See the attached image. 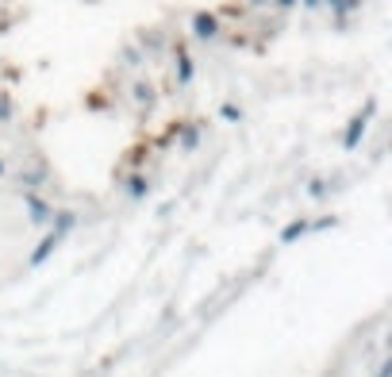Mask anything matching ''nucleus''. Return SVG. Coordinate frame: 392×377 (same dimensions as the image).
<instances>
[{
  "mask_svg": "<svg viewBox=\"0 0 392 377\" xmlns=\"http://www.w3.org/2000/svg\"><path fill=\"white\" fill-rule=\"evenodd\" d=\"M304 235H308V219H304V216H296L292 224H284V231H281V243H300Z\"/></svg>",
  "mask_w": 392,
  "mask_h": 377,
  "instance_id": "obj_8",
  "label": "nucleus"
},
{
  "mask_svg": "<svg viewBox=\"0 0 392 377\" xmlns=\"http://www.w3.org/2000/svg\"><path fill=\"white\" fill-rule=\"evenodd\" d=\"M304 4H308V8H319V4H323V0H304Z\"/></svg>",
  "mask_w": 392,
  "mask_h": 377,
  "instance_id": "obj_17",
  "label": "nucleus"
},
{
  "mask_svg": "<svg viewBox=\"0 0 392 377\" xmlns=\"http://www.w3.org/2000/svg\"><path fill=\"white\" fill-rule=\"evenodd\" d=\"M58 246H62V239H58V235H46V239H42V243L39 246H35V251H31V258H27V266H42V262H46V258H51V254L54 251H58Z\"/></svg>",
  "mask_w": 392,
  "mask_h": 377,
  "instance_id": "obj_6",
  "label": "nucleus"
},
{
  "mask_svg": "<svg viewBox=\"0 0 392 377\" xmlns=\"http://www.w3.org/2000/svg\"><path fill=\"white\" fill-rule=\"evenodd\" d=\"M123 189H127V196L139 204V201H146V196H151V177H146V174H127L123 177Z\"/></svg>",
  "mask_w": 392,
  "mask_h": 377,
  "instance_id": "obj_4",
  "label": "nucleus"
},
{
  "mask_svg": "<svg viewBox=\"0 0 392 377\" xmlns=\"http://www.w3.org/2000/svg\"><path fill=\"white\" fill-rule=\"evenodd\" d=\"M334 224H339L334 216H319V219H308V231H331Z\"/></svg>",
  "mask_w": 392,
  "mask_h": 377,
  "instance_id": "obj_13",
  "label": "nucleus"
},
{
  "mask_svg": "<svg viewBox=\"0 0 392 377\" xmlns=\"http://www.w3.org/2000/svg\"><path fill=\"white\" fill-rule=\"evenodd\" d=\"M219 116H223L227 124H239V119H242V108H239V104H231V101H227V104H219Z\"/></svg>",
  "mask_w": 392,
  "mask_h": 377,
  "instance_id": "obj_12",
  "label": "nucleus"
},
{
  "mask_svg": "<svg viewBox=\"0 0 392 377\" xmlns=\"http://www.w3.org/2000/svg\"><path fill=\"white\" fill-rule=\"evenodd\" d=\"M0 177H4V158H0Z\"/></svg>",
  "mask_w": 392,
  "mask_h": 377,
  "instance_id": "obj_18",
  "label": "nucleus"
},
{
  "mask_svg": "<svg viewBox=\"0 0 392 377\" xmlns=\"http://www.w3.org/2000/svg\"><path fill=\"white\" fill-rule=\"evenodd\" d=\"M131 97H135V101L142 104V108H154V101H158V97H154V89H151V85H146V81H135Z\"/></svg>",
  "mask_w": 392,
  "mask_h": 377,
  "instance_id": "obj_10",
  "label": "nucleus"
},
{
  "mask_svg": "<svg viewBox=\"0 0 392 377\" xmlns=\"http://www.w3.org/2000/svg\"><path fill=\"white\" fill-rule=\"evenodd\" d=\"M74 224H77V216H74V212H66V208H62V212H54V216H51V231L58 235V239H66V235L74 231Z\"/></svg>",
  "mask_w": 392,
  "mask_h": 377,
  "instance_id": "obj_7",
  "label": "nucleus"
},
{
  "mask_svg": "<svg viewBox=\"0 0 392 377\" xmlns=\"http://www.w3.org/2000/svg\"><path fill=\"white\" fill-rule=\"evenodd\" d=\"M173 66H177V85H192L196 66H192V58H189V51H185V47H177V51H173Z\"/></svg>",
  "mask_w": 392,
  "mask_h": 377,
  "instance_id": "obj_5",
  "label": "nucleus"
},
{
  "mask_svg": "<svg viewBox=\"0 0 392 377\" xmlns=\"http://www.w3.org/2000/svg\"><path fill=\"white\" fill-rule=\"evenodd\" d=\"M308 196H312V201H323V196H327V177H312V181H308Z\"/></svg>",
  "mask_w": 392,
  "mask_h": 377,
  "instance_id": "obj_11",
  "label": "nucleus"
},
{
  "mask_svg": "<svg viewBox=\"0 0 392 377\" xmlns=\"http://www.w3.org/2000/svg\"><path fill=\"white\" fill-rule=\"evenodd\" d=\"M24 208H27V219H31L35 227H46L51 224V216H54V204L46 201V196L31 193V189L24 193Z\"/></svg>",
  "mask_w": 392,
  "mask_h": 377,
  "instance_id": "obj_2",
  "label": "nucleus"
},
{
  "mask_svg": "<svg viewBox=\"0 0 392 377\" xmlns=\"http://www.w3.org/2000/svg\"><path fill=\"white\" fill-rule=\"evenodd\" d=\"M177 135H181V151H185V154H192L196 146H201V127H196V124L177 127Z\"/></svg>",
  "mask_w": 392,
  "mask_h": 377,
  "instance_id": "obj_9",
  "label": "nucleus"
},
{
  "mask_svg": "<svg viewBox=\"0 0 392 377\" xmlns=\"http://www.w3.org/2000/svg\"><path fill=\"white\" fill-rule=\"evenodd\" d=\"M8 119H12V97L0 92V124H8Z\"/></svg>",
  "mask_w": 392,
  "mask_h": 377,
  "instance_id": "obj_14",
  "label": "nucleus"
},
{
  "mask_svg": "<svg viewBox=\"0 0 392 377\" xmlns=\"http://www.w3.org/2000/svg\"><path fill=\"white\" fill-rule=\"evenodd\" d=\"M254 4H266V0H254Z\"/></svg>",
  "mask_w": 392,
  "mask_h": 377,
  "instance_id": "obj_19",
  "label": "nucleus"
},
{
  "mask_svg": "<svg viewBox=\"0 0 392 377\" xmlns=\"http://www.w3.org/2000/svg\"><path fill=\"white\" fill-rule=\"evenodd\" d=\"M123 62H127V66H142V54L135 51V47H127V51H123Z\"/></svg>",
  "mask_w": 392,
  "mask_h": 377,
  "instance_id": "obj_15",
  "label": "nucleus"
},
{
  "mask_svg": "<svg viewBox=\"0 0 392 377\" xmlns=\"http://www.w3.org/2000/svg\"><path fill=\"white\" fill-rule=\"evenodd\" d=\"M373 112H377V101H366V108H361L358 116H350V124H346V131H342V151H358V146H361Z\"/></svg>",
  "mask_w": 392,
  "mask_h": 377,
  "instance_id": "obj_1",
  "label": "nucleus"
},
{
  "mask_svg": "<svg viewBox=\"0 0 392 377\" xmlns=\"http://www.w3.org/2000/svg\"><path fill=\"white\" fill-rule=\"evenodd\" d=\"M292 4H296V0H277V8H292Z\"/></svg>",
  "mask_w": 392,
  "mask_h": 377,
  "instance_id": "obj_16",
  "label": "nucleus"
},
{
  "mask_svg": "<svg viewBox=\"0 0 392 377\" xmlns=\"http://www.w3.org/2000/svg\"><path fill=\"white\" fill-rule=\"evenodd\" d=\"M192 35H196V39H204V42L219 39V19L208 16V12H196V16H192Z\"/></svg>",
  "mask_w": 392,
  "mask_h": 377,
  "instance_id": "obj_3",
  "label": "nucleus"
}]
</instances>
